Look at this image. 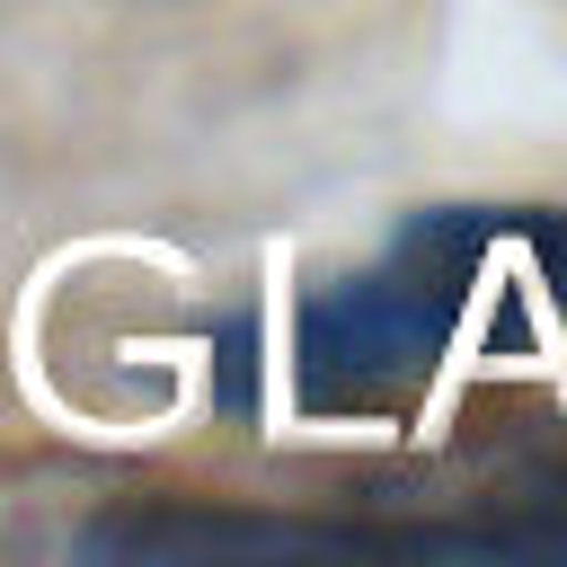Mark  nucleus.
Instances as JSON below:
<instances>
[{"instance_id":"1","label":"nucleus","mask_w":567,"mask_h":567,"mask_svg":"<svg viewBox=\"0 0 567 567\" xmlns=\"http://www.w3.org/2000/svg\"><path fill=\"white\" fill-rule=\"evenodd\" d=\"M496 230H505V213L443 204V213H416L381 266L319 284L292 319L301 399H372V390H399L408 372H425L443 354V337L461 328V301L487 275Z\"/></svg>"}]
</instances>
